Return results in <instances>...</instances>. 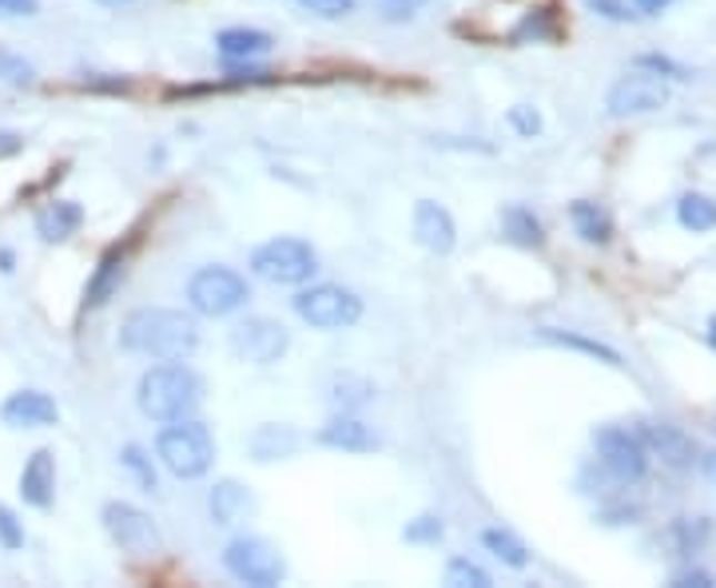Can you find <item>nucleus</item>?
<instances>
[{
  "instance_id": "nucleus-1",
  "label": "nucleus",
  "mask_w": 716,
  "mask_h": 588,
  "mask_svg": "<svg viewBox=\"0 0 716 588\" xmlns=\"http://www.w3.org/2000/svg\"><path fill=\"white\" fill-rule=\"evenodd\" d=\"M120 346L155 362H183L200 346V326L183 311L143 306V311H132L124 318V326H120Z\"/></svg>"
},
{
  "instance_id": "nucleus-2",
  "label": "nucleus",
  "mask_w": 716,
  "mask_h": 588,
  "mask_svg": "<svg viewBox=\"0 0 716 588\" xmlns=\"http://www.w3.org/2000/svg\"><path fill=\"white\" fill-rule=\"evenodd\" d=\"M135 398H140V409L152 422H180L195 414L203 398V382L183 362H168V366H152L143 374Z\"/></svg>"
},
{
  "instance_id": "nucleus-3",
  "label": "nucleus",
  "mask_w": 716,
  "mask_h": 588,
  "mask_svg": "<svg viewBox=\"0 0 716 588\" xmlns=\"http://www.w3.org/2000/svg\"><path fill=\"white\" fill-rule=\"evenodd\" d=\"M155 454H160L163 469L180 481H195L211 469L215 462V442H211L208 426L203 422H191V418H180V422H168L155 437Z\"/></svg>"
},
{
  "instance_id": "nucleus-4",
  "label": "nucleus",
  "mask_w": 716,
  "mask_h": 588,
  "mask_svg": "<svg viewBox=\"0 0 716 588\" xmlns=\"http://www.w3.org/2000/svg\"><path fill=\"white\" fill-rule=\"evenodd\" d=\"M251 271H255L263 283L299 286V283H311V275L319 271V255L306 239L279 235V239H271V243H263V247H255Z\"/></svg>"
},
{
  "instance_id": "nucleus-5",
  "label": "nucleus",
  "mask_w": 716,
  "mask_h": 588,
  "mask_svg": "<svg viewBox=\"0 0 716 588\" xmlns=\"http://www.w3.org/2000/svg\"><path fill=\"white\" fill-rule=\"evenodd\" d=\"M295 314L303 323H311L315 331H346L363 318V298L346 286L319 283L295 294Z\"/></svg>"
},
{
  "instance_id": "nucleus-6",
  "label": "nucleus",
  "mask_w": 716,
  "mask_h": 588,
  "mask_svg": "<svg viewBox=\"0 0 716 588\" xmlns=\"http://www.w3.org/2000/svg\"><path fill=\"white\" fill-rule=\"evenodd\" d=\"M188 303L203 318H223L248 303V278L235 275L231 266H203L188 283Z\"/></svg>"
},
{
  "instance_id": "nucleus-7",
  "label": "nucleus",
  "mask_w": 716,
  "mask_h": 588,
  "mask_svg": "<svg viewBox=\"0 0 716 588\" xmlns=\"http://www.w3.org/2000/svg\"><path fill=\"white\" fill-rule=\"evenodd\" d=\"M223 565L235 580L255 588H275L286 577V560L263 537H235V541L223 549Z\"/></svg>"
},
{
  "instance_id": "nucleus-8",
  "label": "nucleus",
  "mask_w": 716,
  "mask_h": 588,
  "mask_svg": "<svg viewBox=\"0 0 716 588\" xmlns=\"http://www.w3.org/2000/svg\"><path fill=\"white\" fill-rule=\"evenodd\" d=\"M593 446L602 457V469L621 485H633L649 474V449L637 434H629L625 426H602L593 429Z\"/></svg>"
},
{
  "instance_id": "nucleus-9",
  "label": "nucleus",
  "mask_w": 716,
  "mask_h": 588,
  "mask_svg": "<svg viewBox=\"0 0 716 588\" xmlns=\"http://www.w3.org/2000/svg\"><path fill=\"white\" fill-rule=\"evenodd\" d=\"M100 521H104L108 537H112L124 552H132V557H155V552L163 549V537H160V529H155V521L143 509H135V505L108 501L104 509H100Z\"/></svg>"
},
{
  "instance_id": "nucleus-10",
  "label": "nucleus",
  "mask_w": 716,
  "mask_h": 588,
  "mask_svg": "<svg viewBox=\"0 0 716 588\" xmlns=\"http://www.w3.org/2000/svg\"><path fill=\"white\" fill-rule=\"evenodd\" d=\"M286 346H291V334L275 318H243L231 331V354L239 362H251V366H271V362L283 358Z\"/></svg>"
},
{
  "instance_id": "nucleus-11",
  "label": "nucleus",
  "mask_w": 716,
  "mask_h": 588,
  "mask_svg": "<svg viewBox=\"0 0 716 588\" xmlns=\"http://www.w3.org/2000/svg\"><path fill=\"white\" fill-rule=\"evenodd\" d=\"M668 104V84L665 77H653V72H629L625 80L609 88L605 95V108H609L613 120H629V115H649L660 112Z\"/></svg>"
},
{
  "instance_id": "nucleus-12",
  "label": "nucleus",
  "mask_w": 716,
  "mask_h": 588,
  "mask_svg": "<svg viewBox=\"0 0 716 588\" xmlns=\"http://www.w3.org/2000/svg\"><path fill=\"white\" fill-rule=\"evenodd\" d=\"M637 437L645 442L649 454H657L660 462L668 465V469H693V462H700L697 442H693L680 426H673V422H641Z\"/></svg>"
},
{
  "instance_id": "nucleus-13",
  "label": "nucleus",
  "mask_w": 716,
  "mask_h": 588,
  "mask_svg": "<svg viewBox=\"0 0 716 588\" xmlns=\"http://www.w3.org/2000/svg\"><path fill=\"white\" fill-rule=\"evenodd\" d=\"M414 239H418L426 251H434V255H450V251H454V243H458L454 215H450L442 203L418 200V207H414Z\"/></svg>"
},
{
  "instance_id": "nucleus-14",
  "label": "nucleus",
  "mask_w": 716,
  "mask_h": 588,
  "mask_svg": "<svg viewBox=\"0 0 716 588\" xmlns=\"http://www.w3.org/2000/svg\"><path fill=\"white\" fill-rule=\"evenodd\" d=\"M0 418H4V426H12V429H44L60 418V406L48 398V394H40V389H17V394L0 406Z\"/></svg>"
},
{
  "instance_id": "nucleus-15",
  "label": "nucleus",
  "mask_w": 716,
  "mask_h": 588,
  "mask_svg": "<svg viewBox=\"0 0 716 588\" xmlns=\"http://www.w3.org/2000/svg\"><path fill=\"white\" fill-rule=\"evenodd\" d=\"M128 258H132V247L104 251V258L95 263L92 278H88V286H84V311H100V306L120 291V283H124V275H128Z\"/></svg>"
},
{
  "instance_id": "nucleus-16",
  "label": "nucleus",
  "mask_w": 716,
  "mask_h": 588,
  "mask_svg": "<svg viewBox=\"0 0 716 588\" xmlns=\"http://www.w3.org/2000/svg\"><path fill=\"white\" fill-rule=\"evenodd\" d=\"M20 497L32 509H48L52 505V497H57V462H52V449H37L24 462V469H20Z\"/></svg>"
},
{
  "instance_id": "nucleus-17",
  "label": "nucleus",
  "mask_w": 716,
  "mask_h": 588,
  "mask_svg": "<svg viewBox=\"0 0 716 588\" xmlns=\"http://www.w3.org/2000/svg\"><path fill=\"white\" fill-rule=\"evenodd\" d=\"M319 442L331 449H343V454H374V449L382 446L379 434H374L366 422L351 418V414H339L334 422H326V426L319 429Z\"/></svg>"
},
{
  "instance_id": "nucleus-18",
  "label": "nucleus",
  "mask_w": 716,
  "mask_h": 588,
  "mask_svg": "<svg viewBox=\"0 0 716 588\" xmlns=\"http://www.w3.org/2000/svg\"><path fill=\"white\" fill-rule=\"evenodd\" d=\"M80 223H84V207L72 200H52L48 207L37 211V235L44 243H64V239L77 235Z\"/></svg>"
},
{
  "instance_id": "nucleus-19",
  "label": "nucleus",
  "mask_w": 716,
  "mask_h": 588,
  "mask_svg": "<svg viewBox=\"0 0 716 588\" xmlns=\"http://www.w3.org/2000/svg\"><path fill=\"white\" fill-rule=\"evenodd\" d=\"M708 541H713V521H705V517H677V521L660 533V545H665L673 557H693V552H700Z\"/></svg>"
},
{
  "instance_id": "nucleus-20",
  "label": "nucleus",
  "mask_w": 716,
  "mask_h": 588,
  "mask_svg": "<svg viewBox=\"0 0 716 588\" xmlns=\"http://www.w3.org/2000/svg\"><path fill=\"white\" fill-rule=\"evenodd\" d=\"M248 449L255 462H283L299 449V434L291 426H259L248 437Z\"/></svg>"
},
{
  "instance_id": "nucleus-21",
  "label": "nucleus",
  "mask_w": 716,
  "mask_h": 588,
  "mask_svg": "<svg viewBox=\"0 0 716 588\" xmlns=\"http://www.w3.org/2000/svg\"><path fill=\"white\" fill-rule=\"evenodd\" d=\"M271 32L263 29H223L215 37V48H220L228 60H255V57H268L271 52Z\"/></svg>"
},
{
  "instance_id": "nucleus-22",
  "label": "nucleus",
  "mask_w": 716,
  "mask_h": 588,
  "mask_svg": "<svg viewBox=\"0 0 716 588\" xmlns=\"http://www.w3.org/2000/svg\"><path fill=\"white\" fill-rule=\"evenodd\" d=\"M569 219H573V231L585 239V243H609L613 239V219H609V211L605 207H597V203H589V200H577V203H569Z\"/></svg>"
},
{
  "instance_id": "nucleus-23",
  "label": "nucleus",
  "mask_w": 716,
  "mask_h": 588,
  "mask_svg": "<svg viewBox=\"0 0 716 588\" xmlns=\"http://www.w3.org/2000/svg\"><path fill=\"white\" fill-rule=\"evenodd\" d=\"M502 231H506V239L510 243H517V247H530V251H537V247H545V227L537 223V215L530 207H506L502 211Z\"/></svg>"
},
{
  "instance_id": "nucleus-24",
  "label": "nucleus",
  "mask_w": 716,
  "mask_h": 588,
  "mask_svg": "<svg viewBox=\"0 0 716 588\" xmlns=\"http://www.w3.org/2000/svg\"><path fill=\"white\" fill-rule=\"evenodd\" d=\"M243 513H251V494L239 481H220L211 489V517H215V525H235Z\"/></svg>"
},
{
  "instance_id": "nucleus-25",
  "label": "nucleus",
  "mask_w": 716,
  "mask_h": 588,
  "mask_svg": "<svg viewBox=\"0 0 716 588\" xmlns=\"http://www.w3.org/2000/svg\"><path fill=\"white\" fill-rule=\"evenodd\" d=\"M545 342H554V346H565V351H577V354H589V358L605 362V366H621V354L613 351V346H605V342L597 338H582V334H569V331H554V326H542Z\"/></svg>"
},
{
  "instance_id": "nucleus-26",
  "label": "nucleus",
  "mask_w": 716,
  "mask_h": 588,
  "mask_svg": "<svg viewBox=\"0 0 716 588\" xmlns=\"http://www.w3.org/2000/svg\"><path fill=\"white\" fill-rule=\"evenodd\" d=\"M374 398V386L359 374H339L331 382V402L334 409H343V414H354V409H363L366 402Z\"/></svg>"
},
{
  "instance_id": "nucleus-27",
  "label": "nucleus",
  "mask_w": 716,
  "mask_h": 588,
  "mask_svg": "<svg viewBox=\"0 0 716 588\" xmlns=\"http://www.w3.org/2000/svg\"><path fill=\"white\" fill-rule=\"evenodd\" d=\"M677 219L685 231L705 235V231L716 227V203L708 200V195H697V191H693V195H685V200L677 203Z\"/></svg>"
},
{
  "instance_id": "nucleus-28",
  "label": "nucleus",
  "mask_w": 716,
  "mask_h": 588,
  "mask_svg": "<svg viewBox=\"0 0 716 588\" xmlns=\"http://www.w3.org/2000/svg\"><path fill=\"white\" fill-rule=\"evenodd\" d=\"M482 545H486L502 565H510V569H525V565H530V549H525L510 529H486L482 533Z\"/></svg>"
},
{
  "instance_id": "nucleus-29",
  "label": "nucleus",
  "mask_w": 716,
  "mask_h": 588,
  "mask_svg": "<svg viewBox=\"0 0 716 588\" xmlns=\"http://www.w3.org/2000/svg\"><path fill=\"white\" fill-rule=\"evenodd\" d=\"M446 585H454V588H490V572L477 569L474 560L454 557L446 565Z\"/></svg>"
},
{
  "instance_id": "nucleus-30",
  "label": "nucleus",
  "mask_w": 716,
  "mask_h": 588,
  "mask_svg": "<svg viewBox=\"0 0 716 588\" xmlns=\"http://www.w3.org/2000/svg\"><path fill=\"white\" fill-rule=\"evenodd\" d=\"M442 533H446V525H442L438 517H418V521H411L402 529V537L411 545H434V541H442Z\"/></svg>"
},
{
  "instance_id": "nucleus-31",
  "label": "nucleus",
  "mask_w": 716,
  "mask_h": 588,
  "mask_svg": "<svg viewBox=\"0 0 716 588\" xmlns=\"http://www.w3.org/2000/svg\"><path fill=\"white\" fill-rule=\"evenodd\" d=\"M32 64L29 60H20V57H12V52H0V80L4 84H32Z\"/></svg>"
},
{
  "instance_id": "nucleus-32",
  "label": "nucleus",
  "mask_w": 716,
  "mask_h": 588,
  "mask_svg": "<svg viewBox=\"0 0 716 588\" xmlns=\"http://www.w3.org/2000/svg\"><path fill=\"white\" fill-rule=\"evenodd\" d=\"M120 462H124L128 469H132V474L140 477V485H143V489H148V494H152V489H155V469H152V462H148V457H143V449H140V446H128V449H124V457H120Z\"/></svg>"
},
{
  "instance_id": "nucleus-33",
  "label": "nucleus",
  "mask_w": 716,
  "mask_h": 588,
  "mask_svg": "<svg viewBox=\"0 0 716 588\" xmlns=\"http://www.w3.org/2000/svg\"><path fill=\"white\" fill-rule=\"evenodd\" d=\"M510 128H514L517 135H525V140H534V135L542 132V115H537L530 104H517V108H510Z\"/></svg>"
},
{
  "instance_id": "nucleus-34",
  "label": "nucleus",
  "mask_w": 716,
  "mask_h": 588,
  "mask_svg": "<svg viewBox=\"0 0 716 588\" xmlns=\"http://www.w3.org/2000/svg\"><path fill=\"white\" fill-rule=\"evenodd\" d=\"M299 4H303L306 12L323 17V20H339V17H351L359 0H299Z\"/></svg>"
},
{
  "instance_id": "nucleus-35",
  "label": "nucleus",
  "mask_w": 716,
  "mask_h": 588,
  "mask_svg": "<svg viewBox=\"0 0 716 588\" xmlns=\"http://www.w3.org/2000/svg\"><path fill=\"white\" fill-rule=\"evenodd\" d=\"M0 545H4V549H20V545H24V529H20L17 513H12L9 505H0Z\"/></svg>"
},
{
  "instance_id": "nucleus-36",
  "label": "nucleus",
  "mask_w": 716,
  "mask_h": 588,
  "mask_svg": "<svg viewBox=\"0 0 716 588\" xmlns=\"http://www.w3.org/2000/svg\"><path fill=\"white\" fill-rule=\"evenodd\" d=\"M542 40V37H554V24H549V12H534V17L522 20V29L514 32V40Z\"/></svg>"
},
{
  "instance_id": "nucleus-37",
  "label": "nucleus",
  "mask_w": 716,
  "mask_h": 588,
  "mask_svg": "<svg viewBox=\"0 0 716 588\" xmlns=\"http://www.w3.org/2000/svg\"><path fill=\"white\" fill-rule=\"evenodd\" d=\"M645 72H657V77H673V80H688V72L680 64H673V60H665V57H641L637 60Z\"/></svg>"
},
{
  "instance_id": "nucleus-38",
  "label": "nucleus",
  "mask_w": 716,
  "mask_h": 588,
  "mask_svg": "<svg viewBox=\"0 0 716 588\" xmlns=\"http://www.w3.org/2000/svg\"><path fill=\"white\" fill-rule=\"evenodd\" d=\"M593 12H602V17L609 20H633L637 12H629V4H621V0H585Z\"/></svg>"
},
{
  "instance_id": "nucleus-39",
  "label": "nucleus",
  "mask_w": 716,
  "mask_h": 588,
  "mask_svg": "<svg viewBox=\"0 0 716 588\" xmlns=\"http://www.w3.org/2000/svg\"><path fill=\"white\" fill-rule=\"evenodd\" d=\"M37 0H0V17H37Z\"/></svg>"
},
{
  "instance_id": "nucleus-40",
  "label": "nucleus",
  "mask_w": 716,
  "mask_h": 588,
  "mask_svg": "<svg viewBox=\"0 0 716 588\" xmlns=\"http://www.w3.org/2000/svg\"><path fill=\"white\" fill-rule=\"evenodd\" d=\"M673 585H677V588H713V577H708V572H700V569H685V572H677V577H673Z\"/></svg>"
},
{
  "instance_id": "nucleus-41",
  "label": "nucleus",
  "mask_w": 716,
  "mask_h": 588,
  "mask_svg": "<svg viewBox=\"0 0 716 588\" xmlns=\"http://www.w3.org/2000/svg\"><path fill=\"white\" fill-rule=\"evenodd\" d=\"M386 4V17L391 20H411L414 17V0H382Z\"/></svg>"
},
{
  "instance_id": "nucleus-42",
  "label": "nucleus",
  "mask_w": 716,
  "mask_h": 588,
  "mask_svg": "<svg viewBox=\"0 0 716 588\" xmlns=\"http://www.w3.org/2000/svg\"><path fill=\"white\" fill-rule=\"evenodd\" d=\"M20 148H24V140H20L17 132H0V160H9V155H17Z\"/></svg>"
},
{
  "instance_id": "nucleus-43",
  "label": "nucleus",
  "mask_w": 716,
  "mask_h": 588,
  "mask_svg": "<svg viewBox=\"0 0 716 588\" xmlns=\"http://www.w3.org/2000/svg\"><path fill=\"white\" fill-rule=\"evenodd\" d=\"M673 0H633V9L641 12V17H657V12H665Z\"/></svg>"
},
{
  "instance_id": "nucleus-44",
  "label": "nucleus",
  "mask_w": 716,
  "mask_h": 588,
  "mask_svg": "<svg viewBox=\"0 0 716 588\" xmlns=\"http://www.w3.org/2000/svg\"><path fill=\"white\" fill-rule=\"evenodd\" d=\"M700 465H705V474L716 481V449H713V454H705V457H700Z\"/></svg>"
},
{
  "instance_id": "nucleus-45",
  "label": "nucleus",
  "mask_w": 716,
  "mask_h": 588,
  "mask_svg": "<svg viewBox=\"0 0 716 588\" xmlns=\"http://www.w3.org/2000/svg\"><path fill=\"white\" fill-rule=\"evenodd\" d=\"M104 9H128V4H135V0H100Z\"/></svg>"
},
{
  "instance_id": "nucleus-46",
  "label": "nucleus",
  "mask_w": 716,
  "mask_h": 588,
  "mask_svg": "<svg viewBox=\"0 0 716 588\" xmlns=\"http://www.w3.org/2000/svg\"><path fill=\"white\" fill-rule=\"evenodd\" d=\"M708 346H713V351H716V314H713V318H708Z\"/></svg>"
},
{
  "instance_id": "nucleus-47",
  "label": "nucleus",
  "mask_w": 716,
  "mask_h": 588,
  "mask_svg": "<svg viewBox=\"0 0 716 588\" xmlns=\"http://www.w3.org/2000/svg\"><path fill=\"white\" fill-rule=\"evenodd\" d=\"M0 271H12V251H0Z\"/></svg>"
}]
</instances>
